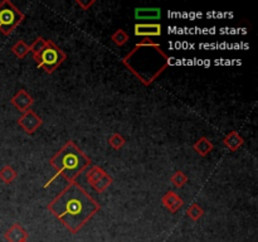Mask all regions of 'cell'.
Returning a JSON list of instances; mask_svg holds the SVG:
<instances>
[{
	"label": "cell",
	"mask_w": 258,
	"mask_h": 242,
	"mask_svg": "<svg viewBox=\"0 0 258 242\" xmlns=\"http://www.w3.org/2000/svg\"><path fill=\"white\" fill-rule=\"evenodd\" d=\"M12 52L14 53V56H17L19 60H22L31 52V49H29V44H27L24 40L20 39L12 47Z\"/></svg>",
	"instance_id": "16"
},
{
	"label": "cell",
	"mask_w": 258,
	"mask_h": 242,
	"mask_svg": "<svg viewBox=\"0 0 258 242\" xmlns=\"http://www.w3.org/2000/svg\"><path fill=\"white\" fill-rule=\"evenodd\" d=\"M18 124H19L20 128L26 131L27 134L32 135L34 134L35 131L42 126L43 120L33 110H28L18 119Z\"/></svg>",
	"instance_id": "6"
},
{
	"label": "cell",
	"mask_w": 258,
	"mask_h": 242,
	"mask_svg": "<svg viewBox=\"0 0 258 242\" xmlns=\"http://www.w3.org/2000/svg\"><path fill=\"white\" fill-rule=\"evenodd\" d=\"M125 138L122 137L121 134H119V133H115V134H112L110 137V139H108V144H110V146L112 149H115V150H120V149H122V146L125 145Z\"/></svg>",
	"instance_id": "22"
},
{
	"label": "cell",
	"mask_w": 258,
	"mask_h": 242,
	"mask_svg": "<svg viewBox=\"0 0 258 242\" xmlns=\"http://www.w3.org/2000/svg\"><path fill=\"white\" fill-rule=\"evenodd\" d=\"M10 104L17 108L18 111L20 112H26L28 110H31V107L34 104V100H33V97L26 91V90H19L14 96L12 97V100H10Z\"/></svg>",
	"instance_id": "8"
},
{
	"label": "cell",
	"mask_w": 258,
	"mask_h": 242,
	"mask_svg": "<svg viewBox=\"0 0 258 242\" xmlns=\"http://www.w3.org/2000/svg\"><path fill=\"white\" fill-rule=\"evenodd\" d=\"M26 18L22 10L17 8L10 0H4L0 3V33L10 35Z\"/></svg>",
	"instance_id": "5"
},
{
	"label": "cell",
	"mask_w": 258,
	"mask_h": 242,
	"mask_svg": "<svg viewBox=\"0 0 258 242\" xmlns=\"http://www.w3.org/2000/svg\"><path fill=\"white\" fill-rule=\"evenodd\" d=\"M170 182L175 188H182V187L185 185V183H188V177L182 171H176L175 173L171 175Z\"/></svg>",
	"instance_id": "21"
},
{
	"label": "cell",
	"mask_w": 258,
	"mask_h": 242,
	"mask_svg": "<svg viewBox=\"0 0 258 242\" xmlns=\"http://www.w3.org/2000/svg\"><path fill=\"white\" fill-rule=\"evenodd\" d=\"M161 17V10L159 8H136L135 9V18L136 19L158 20Z\"/></svg>",
	"instance_id": "12"
},
{
	"label": "cell",
	"mask_w": 258,
	"mask_h": 242,
	"mask_svg": "<svg viewBox=\"0 0 258 242\" xmlns=\"http://www.w3.org/2000/svg\"><path fill=\"white\" fill-rule=\"evenodd\" d=\"M112 182H114L112 177H111L110 174H106V175H103V177L101 178L98 182H96L95 184H92L91 187L97 192V193H103V192H105L111 184H112Z\"/></svg>",
	"instance_id": "17"
},
{
	"label": "cell",
	"mask_w": 258,
	"mask_h": 242,
	"mask_svg": "<svg viewBox=\"0 0 258 242\" xmlns=\"http://www.w3.org/2000/svg\"><path fill=\"white\" fill-rule=\"evenodd\" d=\"M4 237L8 242H23L28 240V232L19 223H14L4 234Z\"/></svg>",
	"instance_id": "10"
},
{
	"label": "cell",
	"mask_w": 258,
	"mask_h": 242,
	"mask_svg": "<svg viewBox=\"0 0 258 242\" xmlns=\"http://www.w3.org/2000/svg\"><path fill=\"white\" fill-rule=\"evenodd\" d=\"M48 211L72 235L80 232L83 226L101 209L98 202L92 198L77 182L69 183L52 202Z\"/></svg>",
	"instance_id": "1"
},
{
	"label": "cell",
	"mask_w": 258,
	"mask_h": 242,
	"mask_svg": "<svg viewBox=\"0 0 258 242\" xmlns=\"http://www.w3.org/2000/svg\"><path fill=\"white\" fill-rule=\"evenodd\" d=\"M49 164L67 182L74 183L77 178L80 177V174L87 169V167L92 166V160L72 140H68L51 158Z\"/></svg>",
	"instance_id": "3"
},
{
	"label": "cell",
	"mask_w": 258,
	"mask_h": 242,
	"mask_svg": "<svg viewBox=\"0 0 258 242\" xmlns=\"http://www.w3.org/2000/svg\"><path fill=\"white\" fill-rule=\"evenodd\" d=\"M121 62L142 85L151 86L169 67L170 58L160 44L151 38H144L122 58Z\"/></svg>",
	"instance_id": "2"
},
{
	"label": "cell",
	"mask_w": 258,
	"mask_h": 242,
	"mask_svg": "<svg viewBox=\"0 0 258 242\" xmlns=\"http://www.w3.org/2000/svg\"><path fill=\"white\" fill-rule=\"evenodd\" d=\"M187 216L189 217L190 219H193V221H198V219H200L201 217L204 216V209H203L198 203H193V205L188 208Z\"/></svg>",
	"instance_id": "20"
},
{
	"label": "cell",
	"mask_w": 258,
	"mask_h": 242,
	"mask_svg": "<svg viewBox=\"0 0 258 242\" xmlns=\"http://www.w3.org/2000/svg\"><path fill=\"white\" fill-rule=\"evenodd\" d=\"M193 149L195 153H198L199 155H200V157H207L210 151H213L214 145H213V142L210 141L208 138L201 137V138H199L195 142H194Z\"/></svg>",
	"instance_id": "13"
},
{
	"label": "cell",
	"mask_w": 258,
	"mask_h": 242,
	"mask_svg": "<svg viewBox=\"0 0 258 242\" xmlns=\"http://www.w3.org/2000/svg\"><path fill=\"white\" fill-rule=\"evenodd\" d=\"M47 42L48 39H44L43 37H38L34 42L32 43L31 46H29V49H31L32 54H33V58H35L43 49L47 47Z\"/></svg>",
	"instance_id": "19"
},
{
	"label": "cell",
	"mask_w": 258,
	"mask_h": 242,
	"mask_svg": "<svg viewBox=\"0 0 258 242\" xmlns=\"http://www.w3.org/2000/svg\"><path fill=\"white\" fill-rule=\"evenodd\" d=\"M65 58L67 56L64 52L57 44H54L51 39H48L47 47L38 54L34 61L38 67H40L46 73L52 74L64 62Z\"/></svg>",
	"instance_id": "4"
},
{
	"label": "cell",
	"mask_w": 258,
	"mask_h": 242,
	"mask_svg": "<svg viewBox=\"0 0 258 242\" xmlns=\"http://www.w3.org/2000/svg\"><path fill=\"white\" fill-rule=\"evenodd\" d=\"M161 202L162 205H164V207L166 208L170 213H176V212L184 206V201L182 200V197L173 191L166 192V193L164 194V197L161 198Z\"/></svg>",
	"instance_id": "9"
},
{
	"label": "cell",
	"mask_w": 258,
	"mask_h": 242,
	"mask_svg": "<svg viewBox=\"0 0 258 242\" xmlns=\"http://www.w3.org/2000/svg\"><path fill=\"white\" fill-rule=\"evenodd\" d=\"M23 242H28V241H23Z\"/></svg>",
	"instance_id": "24"
},
{
	"label": "cell",
	"mask_w": 258,
	"mask_h": 242,
	"mask_svg": "<svg viewBox=\"0 0 258 242\" xmlns=\"http://www.w3.org/2000/svg\"><path fill=\"white\" fill-rule=\"evenodd\" d=\"M95 3H96L95 0H90V1H82V0H76V4L78 6H80V8L82 9V10H88V9L91 8V6L94 5Z\"/></svg>",
	"instance_id": "23"
},
{
	"label": "cell",
	"mask_w": 258,
	"mask_h": 242,
	"mask_svg": "<svg viewBox=\"0 0 258 242\" xmlns=\"http://www.w3.org/2000/svg\"><path fill=\"white\" fill-rule=\"evenodd\" d=\"M129 39H130L129 35L121 28L117 29V31L115 32V33H112V35H111V40H112L117 47L125 46Z\"/></svg>",
	"instance_id": "18"
},
{
	"label": "cell",
	"mask_w": 258,
	"mask_h": 242,
	"mask_svg": "<svg viewBox=\"0 0 258 242\" xmlns=\"http://www.w3.org/2000/svg\"><path fill=\"white\" fill-rule=\"evenodd\" d=\"M162 33V27L159 23H137L133 27V35L136 37L151 38V37H160Z\"/></svg>",
	"instance_id": "7"
},
{
	"label": "cell",
	"mask_w": 258,
	"mask_h": 242,
	"mask_svg": "<svg viewBox=\"0 0 258 242\" xmlns=\"http://www.w3.org/2000/svg\"><path fill=\"white\" fill-rule=\"evenodd\" d=\"M18 174L12 166H5L0 169V180L5 184H10L17 179Z\"/></svg>",
	"instance_id": "14"
},
{
	"label": "cell",
	"mask_w": 258,
	"mask_h": 242,
	"mask_svg": "<svg viewBox=\"0 0 258 242\" xmlns=\"http://www.w3.org/2000/svg\"><path fill=\"white\" fill-rule=\"evenodd\" d=\"M106 174L107 173L105 172V169H102L101 167L92 166V168L87 172V175H86V178H87V182L90 183V185H92L96 182H98V180L101 179L103 175H106Z\"/></svg>",
	"instance_id": "15"
},
{
	"label": "cell",
	"mask_w": 258,
	"mask_h": 242,
	"mask_svg": "<svg viewBox=\"0 0 258 242\" xmlns=\"http://www.w3.org/2000/svg\"><path fill=\"white\" fill-rule=\"evenodd\" d=\"M223 144L229 151H237L244 144V139L237 131H230L223 139Z\"/></svg>",
	"instance_id": "11"
}]
</instances>
